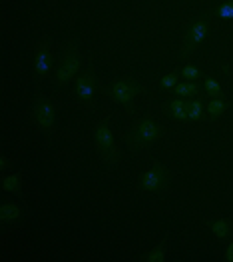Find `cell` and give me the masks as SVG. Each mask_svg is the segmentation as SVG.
<instances>
[{
    "label": "cell",
    "mask_w": 233,
    "mask_h": 262,
    "mask_svg": "<svg viewBox=\"0 0 233 262\" xmlns=\"http://www.w3.org/2000/svg\"><path fill=\"white\" fill-rule=\"evenodd\" d=\"M212 16L217 20H233V0H225V2L217 4L213 8Z\"/></svg>",
    "instance_id": "ac0fdd59"
},
{
    "label": "cell",
    "mask_w": 233,
    "mask_h": 262,
    "mask_svg": "<svg viewBox=\"0 0 233 262\" xmlns=\"http://www.w3.org/2000/svg\"><path fill=\"white\" fill-rule=\"evenodd\" d=\"M30 122L46 138H50L56 132V108H54L52 100L44 94L42 90H38L34 94V98H32V104H30Z\"/></svg>",
    "instance_id": "277c9868"
},
{
    "label": "cell",
    "mask_w": 233,
    "mask_h": 262,
    "mask_svg": "<svg viewBox=\"0 0 233 262\" xmlns=\"http://www.w3.org/2000/svg\"><path fill=\"white\" fill-rule=\"evenodd\" d=\"M2 190L6 194H18L22 190L20 172H8V174L2 176Z\"/></svg>",
    "instance_id": "2e32d148"
},
{
    "label": "cell",
    "mask_w": 233,
    "mask_h": 262,
    "mask_svg": "<svg viewBox=\"0 0 233 262\" xmlns=\"http://www.w3.org/2000/svg\"><path fill=\"white\" fill-rule=\"evenodd\" d=\"M82 64H84V56H82V48L76 38H68L62 46L60 52V60L54 68L52 74V86L62 88L68 84H74V80L78 78V74L82 72Z\"/></svg>",
    "instance_id": "7a4b0ae2"
},
{
    "label": "cell",
    "mask_w": 233,
    "mask_h": 262,
    "mask_svg": "<svg viewBox=\"0 0 233 262\" xmlns=\"http://www.w3.org/2000/svg\"><path fill=\"white\" fill-rule=\"evenodd\" d=\"M164 112L177 122H186L188 120V98H182V96L168 98L164 104Z\"/></svg>",
    "instance_id": "8fae6325"
},
{
    "label": "cell",
    "mask_w": 233,
    "mask_h": 262,
    "mask_svg": "<svg viewBox=\"0 0 233 262\" xmlns=\"http://www.w3.org/2000/svg\"><path fill=\"white\" fill-rule=\"evenodd\" d=\"M170 256V250H168V242H158L149 252H146L140 260L142 262H166Z\"/></svg>",
    "instance_id": "5bb4252c"
},
{
    "label": "cell",
    "mask_w": 233,
    "mask_h": 262,
    "mask_svg": "<svg viewBox=\"0 0 233 262\" xmlns=\"http://www.w3.org/2000/svg\"><path fill=\"white\" fill-rule=\"evenodd\" d=\"M104 94H106L112 102H116L118 106H122L126 112H132V110L136 108L138 98L144 94V86L136 78H130V76L127 78H116L104 90Z\"/></svg>",
    "instance_id": "8992f818"
},
{
    "label": "cell",
    "mask_w": 233,
    "mask_h": 262,
    "mask_svg": "<svg viewBox=\"0 0 233 262\" xmlns=\"http://www.w3.org/2000/svg\"><path fill=\"white\" fill-rule=\"evenodd\" d=\"M210 34V18H197L188 26L184 38H182V54L190 56L197 50V46L205 40Z\"/></svg>",
    "instance_id": "9c48e42d"
},
{
    "label": "cell",
    "mask_w": 233,
    "mask_h": 262,
    "mask_svg": "<svg viewBox=\"0 0 233 262\" xmlns=\"http://www.w3.org/2000/svg\"><path fill=\"white\" fill-rule=\"evenodd\" d=\"M136 190L146 194L166 196L171 190V172L168 170V166L162 162L149 166L146 172H142L136 178Z\"/></svg>",
    "instance_id": "5b68a950"
},
{
    "label": "cell",
    "mask_w": 233,
    "mask_h": 262,
    "mask_svg": "<svg viewBox=\"0 0 233 262\" xmlns=\"http://www.w3.org/2000/svg\"><path fill=\"white\" fill-rule=\"evenodd\" d=\"M199 90H201V86H199L197 80H182L171 92H173L175 96H182V98H193V96L199 94Z\"/></svg>",
    "instance_id": "9a60e30c"
},
{
    "label": "cell",
    "mask_w": 233,
    "mask_h": 262,
    "mask_svg": "<svg viewBox=\"0 0 233 262\" xmlns=\"http://www.w3.org/2000/svg\"><path fill=\"white\" fill-rule=\"evenodd\" d=\"M179 76H182V80H199L203 74H201V70L199 68H195L193 64H184L179 70Z\"/></svg>",
    "instance_id": "44dd1931"
},
{
    "label": "cell",
    "mask_w": 233,
    "mask_h": 262,
    "mask_svg": "<svg viewBox=\"0 0 233 262\" xmlns=\"http://www.w3.org/2000/svg\"><path fill=\"white\" fill-rule=\"evenodd\" d=\"M223 262H233V241H229L225 244V250H223V256H221Z\"/></svg>",
    "instance_id": "7402d4cb"
},
{
    "label": "cell",
    "mask_w": 233,
    "mask_h": 262,
    "mask_svg": "<svg viewBox=\"0 0 233 262\" xmlns=\"http://www.w3.org/2000/svg\"><path fill=\"white\" fill-rule=\"evenodd\" d=\"M227 108H229V102L225 96H212L205 104V116H208V120L213 122V120L221 118L227 112Z\"/></svg>",
    "instance_id": "7c38bea8"
},
{
    "label": "cell",
    "mask_w": 233,
    "mask_h": 262,
    "mask_svg": "<svg viewBox=\"0 0 233 262\" xmlns=\"http://www.w3.org/2000/svg\"><path fill=\"white\" fill-rule=\"evenodd\" d=\"M22 219V206L16 202H2L0 206V222L2 224H14Z\"/></svg>",
    "instance_id": "4fadbf2b"
},
{
    "label": "cell",
    "mask_w": 233,
    "mask_h": 262,
    "mask_svg": "<svg viewBox=\"0 0 233 262\" xmlns=\"http://www.w3.org/2000/svg\"><path fill=\"white\" fill-rule=\"evenodd\" d=\"M166 134V128L151 116L138 118L126 132V146L136 154L151 150Z\"/></svg>",
    "instance_id": "6da1fadb"
},
{
    "label": "cell",
    "mask_w": 233,
    "mask_h": 262,
    "mask_svg": "<svg viewBox=\"0 0 233 262\" xmlns=\"http://www.w3.org/2000/svg\"><path fill=\"white\" fill-rule=\"evenodd\" d=\"M96 94H98V74H96L94 62H90L88 68L82 70L78 74V78L74 80V98L82 110L94 112L96 110Z\"/></svg>",
    "instance_id": "52a82bcc"
},
{
    "label": "cell",
    "mask_w": 233,
    "mask_h": 262,
    "mask_svg": "<svg viewBox=\"0 0 233 262\" xmlns=\"http://www.w3.org/2000/svg\"><path fill=\"white\" fill-rule=\"evenodd\" d=\"M8 166H10L8 156H4V154H2V156H0V170H2V172H6V170H8Z\"/></svg>",
    "instance_id": "603a6c76"
},
{
    "label": "cell",
    "mask_w": 233,
    "mask_h": 262,
    "mask_svg": "<svg viewBox=\"0 0 233 262\" xmlns=\"http://www.w3.org/2000/svg\"><path fill=\"white\" fill-rule=\"evenodd\" d=\"M203 116H205V106H203L201 98H197V96L188 98V120L190 122H199Z\"/></svg>",
    "instance_id": "e0dca14e"
},
{
    "label": "cell",
    "mask_w": 233,
    "mask_h": 262,
    "mask_svg": "<svg viewBox=\"0 0 233 262\" xmlns=\"http://www.w3.org/2000/svg\"><path fill=\"white\" fill-rule=\"evenodd\" d=\"M179 82H182V76H179V72H177V70L168 72V74H164V76L160 78V86L164 88V90H173Z\"/></svg>",
    "instance_id": "ffe728a7"
},
{
    "label": "cell",
    "mask_w": 233,
    "mask_h": 262,
    "mask_svg": "<svg viewBox=\"0 0 233 262\" xmlns=\"http://www.w3.org/2000/svg\"><path fill=\"white\" fill-rule=\"evenodd\" d=\"M203 90L208 92V96H223V88L217 82V78L213 76H203Z\"/></svg>",
    "instance_id": "d6986e66"
},
{
    "label": "cell",
    "mask_w": 233,
    "mask_h": 262,
    "mask_svg": "<svg viewBox=\"0 0 233 262\" xmlns=\"http://www.w3.org/2000/svg\"><path fill=\"white\" fill-rule=\"evenodd\" d=\"M54 64V56H52V42L50 36L42 32L38 42H36V52H34V78L40 84L50 76V70Z\"/></svg>",
    "instance_id": "ba28073f"
},
{
    "label": "cell",
    "mask_w": 233,
    "mask_h": 262,
    "mask_svg": "<svg viewBox=\"0 0 233 262\" xmlns=\"http://www.w3.org/2000/svg\"><path fill=\"white\" fill-rule=\"evenodd\" d=\"M92 138H94V146H96L100 160L110 168L118 166L122 160V152H120V146L116 144V136H114V130L108 120H100L94 124Z\"/></svg>",
    "instance_id": "3957f363"
},
{
    "label": "cell",
    "mask_w": 233,
    "mask_h": 262,
    "mask_svg": "<svg viewBox=\"0 0 233 262\" xmlns=\"http://www.w3.org/2000/svg\"><path fill=\"white\" fill-rule=\"evenodd\" d=\"M208 230L212 232L215 241L225 242L233 236V220L231 219H208L205 220Z\"/></svg>",
    "instance_id": "30bf717a"
}]
</instances>
